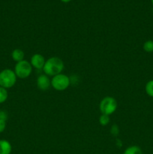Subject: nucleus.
<instances>
[{
  "mask_svg": "<svg viewBox=\"0 0 153 154\" xmlns=\"http://www.w3.org/2000/svg\"><path fill=\"white\" fill-rule=\"evenodd\" d=\"M64 65L62 60L57 57H52L46 60L43 71L47 76L53 77L61 74L64 70Z\"/></svg>",
  "mask_w": 153,
  "mask_h": 154,
  "instance_id": "1",
  "label": "nucleus"
},
{
  "mask_svg": "<svg viewBox=\"0 0 153 154\" xmlns=\"http://www.w3.org/2000/svg\"><path fill=\"white\" fill-rule=\"evenodd\" d=\"M16 78L14 71L10 69H3L0 72V87L5 89L11 88L16 84Z\"/></svg>",
  "mask_w": 153,
  "mask_h": 154,
  "instance_id": "2",
  "label": "nucleus"
},
{
  "mask_svg": "<svg viewBox=\"0 0 153 154\" xmlns=\"http://www.w3.org/2000/svg\"><path fill=\"white\" fill-rule=\"evenodd\" d=\"M118 108V102L112 96H106L100 102L99 109L103 114L110 116L116 111Z\"/></svg>",
  "mask_w": 153,
  "mask_h": 154,
  "instance_id": "3",
  "label": "nucleus"
},
{
  "mask_svg": "<svg viewBox=\"0 0 153 154\" xmlns=\"http://www.w3.org/2000/svg\"><path fill=\"white\" fill-rule=\"evenodd\" d=\"M70 84V78L64 74H58L51 79V86L57 91H64Z\"/></svg>",
  "mask_w": 153,
  "mask_h": 154,
  "instance_id": "4",
  "label": "nucleus"
},
{
  "mask_svg": "<svg viewBox=\"0 0 153 154\" xmlns=\"http://www.w3.org/2000/svg\"><path fill=\"white\" fill-rule=\"evenodd\" d=\"M14 72L16 77L20 79H26L28 78L32 72V66L27 60L16 63L14 67Z\"/></svg>",
  "mask_w": 153,
  "mask_h": 154,
  "instance_id": "5",
  "label": "nucleus"
},
{
  "mask_svg": "<svg viewBox=\"0 0 153 154\" xmlns=\"http://www.w3.org/2000/svg\"><path fill=\"white\" fill-rule=\"evenodd\" d=\"M45 63H46V60L44 56L40 54H34L31 57V60H30V64L32 65V68L38 69V70L43 69Z\"/></svg>",
  "mask_w": 153,
  "mask_h": 154,
  "instance_id": "6",
  "label": "nucleus"
},
{
  "mask_svg": "<svg viewBox=\"0 0 153 154\" xmlns=\"http://www.w3.org/2000/svg\"><path fill=\"white\" fill-rule=\"evenodd\" d=\"M51 86V80L49 78V76L44 75H41L38 76L37 79V87L38 88L42 91H46L49 90Z\"/></svg>",
  "mask_w": 153,
  "mask_h": 154,
  "instance_id": "7",
  "label": "nucleus"
},
{
  "mask_svg": "<svg viewBox=\"0 0 153 154\" xmlns=\"http://www.w3.org/2000/svg\"><path fill=\"white\" fill-rule=\"evenodd\" d=\"M11 151V144L7 140H0V154H10Z\"/></svg>",
  "mask_w": 153,
  "mask_h": 154,
  "instance_id": "8",
  "label": "nucleus"
},
{
  "mask_svg": "<svg viewBox=\"0 0 153 154\" xmlns=\"http://www.w3.org/2000/svg\"><path fill=\"white\" fill-rule=\"evenodd\" d=\"M11 57L13 59L14 61L16 63H19V62L24 60V57H25V54H24L23 51L19 48H16L11 53Z\"/></svg>",
  "mask_w": 153,
  "mask_h": 154,
  "instance_id": "9",
  "label": "nucleus"
},
{
  "mask_svg": "<svg viewBox=\"0 0 153 154\" xmlns=\"http://www.w3.org/2000/svg\"><path fill=\"white\" fill-rule=\"evenodd\" d=\"M123 154H142V150L139 146L132 145L127 147Z\"/></svg>",
  "mask_w": 153,
  "mask_h": 154,
  "instance_id": "10",
  "label": "nucleus"
},
{
  "mask_svg": "<svg viewBox=\"0 0 153 154\" xmlns=\"http://www.w3.org/2000/svg\"><path fill=\"white\" fill-rule=\"evenodd\" d=\"M8 97V93L7 89L0 87V104L6 102Z\"/></svg>",
  "mask_w": 153,
  "mask_h": 154,
  "instance_id": "11",
  "label": "nucleus"
},
{
  "mask_svg": "<svg viewBox=\"0 0 153 154\" xmlns=\"http://www.w3.org/2000/svg\"><path fill=\"white\" fill-rule=\"evenodd\" d=\"M145 90L148 96L153 98V80H151L146 83L145 86Z\"/></svg>",
  "mask_w": 153,
  "mask_h": 154,
  "instance_id": "12",
  "label": "nucleus"
},
{
  "mask_svg": "<svg viewBox=\"0 0 153 154\" xmlns=\"http://www.w3.org/2000/svg\"><path fill=\"white\" fill-rule=\"evenodd\" d=\"M144 51L147 53L153 52V40H148L143 44L142 46Z\"/></svg>",
  "mask_w": 153,
  "mask_h": 154,
  "instance_id": "13",
  "label": "nucleus"
},
{
  "mask_svg": "<svg viewBox=\"0 0 153 154\" xmlns=\"http://www.w3.org/2000/svg\"><path fill=\"white\" fill-rule=\"evenodd\" d=\"M110 120V116L106 115V114H102L100 116V117H99V123L103 126H105L109 124Z\"/></svg>",
  "mask_w": 153,
  "mask_h": 154,
  "instance_id": "14",
  "label": "nucleus"
},
{
  "mask_svg": "<svg viewBox=\"0 0 153 154\" xmlns=\"http://www.w3.org/2000/svg\"><path fill=\"white\" fill-rule=\"evenodd\" d=\"M110 133L111 135L114 136H117L119 134V129L116 124H113L110 128Z\"/></svg>",
  "mask_w": 153,
  "mask_h": 154,
  "instance_id": "15",
  "label": "nucleus"
},
{
  "mask_svg": "<svg viewBox=\"0 0 153 154\" xmlns=\"http://www.w3.org/2000/svg\"><path fill=\"white\" fill-rule=\"evenodd\" d=\"M6 129V121L3 120H0V133H2Z\"/></svg>",
  "mask_w": 153,
  "mask_h": 154,
  "instance_id": "16",
  "label": "nucleus"
},
{
  "mask_svg": "<svg viewBox=\"0 0 153 154\" xmlns=\"http://www.w3.org/2000/svg\"><path fill=\"white\" fill-rule=\"evenodd\" d=\"M8 119V114L6 111H0V120H7Z\"/></svg>",
  "mask_w": 153,
  "mask_h": 154,
  "instance_id": "17",
  "label": "nucleus"
},
{
  "mask_svg": "<svg viewBox=\"0 0 153 154\" xmlns=\"http://www.w3.org/2000/svg\"><path fill=\"white\" fill-rule=\"evenodd\" d=\"M62 2H64V3H68V2H70L71 1V0H61Z\"/></svg>",
  "mask_w": 153,
  "mask_h": 154,
  "instance_id": "18",
  "label": "nucleus"
},
{
  "mask_svg": "<svg viewBox=\"0 0 153 154\" xmlns=\"http://www.w3.org/2000/svg\"><path fill=\"white\" fill-rule=\"evenodd\" d=\"M152 5H153V0H152Z\"/></svg>",
  "mask_w": 153,
  "mask_h": 154,
  "instance_id": "19",
  "label": "nucleus"
}]
</instances>
